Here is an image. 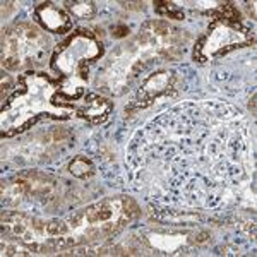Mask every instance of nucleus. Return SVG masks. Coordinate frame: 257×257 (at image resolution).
Segmentation results:
<instances>
[{"label": "nucleus", "instance_id": "obj_4", "mask_svg": "<svg viewBox=\"0 0 257 257\" xmlns=\"http://www.w3.org/2000/svg\"><path fill=\"white\" fill-rule=\"evenodd\" d=\"M70 172L77 177H86L91 173V163L86 158H76L70 163Z\"/></svg>", "mask_w": 257, "mask_h": 257}, {"label": "nucleus", "instance_id": "obj_5", "mask_svg": "<svg viewBox=\"0 0 257 257\" xmlns=\"http://www.w3.org/2000/svg\"><path fill=\"white\" fill-rule=\"evenodd\" d=\"M69 7L72 9L74 14L77 16V18H82L86 19L88 16H93V4H88V2H77V4H69Z\"/></svg>", "mask_w": 257, "mask_h": 257}, {"label": "nucleus", "instance_id": "obj_2", "mask_svg": "<svg viewBox=\"0 0 257 257\" xmlns=\"http://www.w3.org/2000/svg\"><path fill=\"white\" fill-rule=\"evenodd\" d=\"M48 50V40L40 30L30 24H18L4 31L2 64L7 69H19L40 60Z\"/></svg>", "mask_w": 257, "mask_h": 257}, {"label": "nucleus", "instance_id": "obj_3", "mask_svg": "<svg viewBox=\"0 0 257 257\" xmlns=\"http://www.w3.org/2000/svg\"><path fill=\"white\" fill-rule=\"evenodd\" d=\"M36 14H38V18L41 19V23L47 26V30L53 33H64L65 30L70 28V21L67 16L60 9L53 7L52 4H43L41 7H38Z\"/></svg>", "mask_w": 257, "mask_h": 257}, {"label": "nucleus", "instance_id": "obj_1", "mask_svg": "<svg viewBox=\"0 0 257 257\" xmlns=\"http://www.w3.org/2000/svg\"><path fill=\"white\" fill-rule=\"evenodd\" d=\"M139 208L131 197H110L72 213L65 219L47 221L48 248H67L110 238L132 223Z\"/></svg>", "mask_w": 257, "mask_h": 257}]
</instances>
